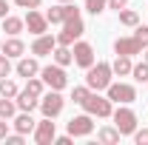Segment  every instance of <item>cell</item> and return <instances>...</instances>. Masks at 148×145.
<instances>
[{
  "instance_id": "cell-1",
  "label": "cell",
  "mask_w": 148,
  "mask_h": 145,
  "mask_svg": "<svg viewBox=\"0 0 148 145\" xmlns=\"http://www.w3.org/2000/svg\"><path fill=\"white\" fill-rule=\"evenodd\" d=\"M114 80V71H111V63L106 60H97L91 68H86V85L91 91H106Z\"/></svg>"
},
{
  "instance_id": "cell-2",
  "label": "cell",
  "mask_w": 148,
  "mask_h": 145,
  "mask_svg": "<svg viewBox=\"0 0 148 145\" xmlns=\"http://www.w3.org/2000/svg\"><path fill=\"white\" fill-rule=\"evenodd\" d=\"M80 108L86 111V114H91V117H97V120H111V114H114V103H111L103 91H91Z\"/></svg>"
},
{
  "instance_id": "cell-3",
  "label": "cell",
  "mask_w": 148,
  "mask_h": 145,
  "mask_svg": "<svg viewBox=\"0 0 148 145\" xmlns=\"http://www.w3.org/2000/svg\"><path fill=\"white\" fill-rule=\"evenodd\" d=\"M111 120H114V125H117V131H120L123 137H131V134L137 131V125H140L137 111L131 108V105H117L114 114H111Z\"/></svg>"
},
{
  "instance_id": "cell-4",
  "label": "cell",
  "mask_w": 148,
  "mask_h": 145,
  "mask_svg": "<svg viewBox=\"0 0 148 145\" xmlns=\"http://www.w3.org/2000/svg\"><path fill=\"white\" fill-rule=\"evenodd\" d=\"M40 80L46 83V88H54V91L69 88V74H66L63 66H57V63H51V66H40Z\"/></svg>"
},
{
  "instance_id": "cell-5",
  "label": "cell",
  "mask_w": 148,
  "mask_h": 145,
  "mask_svg": "<svg viewBox=\"0 0 148 145\" xmlns=\"http://www.w3.org/2000/svg\"><path fill=\"white\" fill-rule=\"evenodd\" d=\"M106 97H108L114 105H131L137 100V88L131 83H114L111 80V85L106 88Z\"/></svg>"
},
{
  "instance_id": "cell-6",
  "label": "cell",
  "mask_w": 148,
  "mask_h": 145,
  "mask_svg": "<svg viewBox=\"0 0 148 145\" xmlns=\"http://www.w3.org/2000/svg\"><path fill=\"white\" fill-rule=\"evenodd\" d=\"M63 108H66V97H63V91H54L49 88L43 97H40V111H43V117H60L63 114Z\"/></svg>"
},
{
  "instance_id": "cell-7",
  "label": "cell",
  "mask_w": 148,
  "mask_h": 145,
  "mask_svg": "<svg viewBox=\"0 0 148 145\" xmlns=\"http://www.w3.org/2000/svg\"><path fill=\"white\" fill-rule=\"evenodd\" d=\"M83 34H86V23L77 14V17H69L63 23V31L57 34V43H60V46H74V40H80Z\"/></svg>"
},
{
  "instance_id": "cell-8",
  "label": "cell",
  "mask_w": 148,
  "mask_h": 145,
  "mask_svg": "<svg viewBox=\"0 0 148 145\" xmlns=\"http://www.w3.org/2000/svg\"><path fill=\"white\" fill-rule=\"evenodd\" d=\"M71 54H74V66H80L83 71H86V68H91L94 63H97V51H94L91 43H86V40H74Z\"/></svg>"
},
{
  "instance_id": "cell-9",
  "label": "cell",
  "mask_w": 148,
  "mask_h": 145,
  "mask_svg": "<svg viewBox=\"0 0 148 145\" xmlns=\"http://www.w3.org/2000/svg\"><path fill=\"white\" fill-rule=\"evenodd\" d=\"M57 137V122H51V117H43V120H37L34 131H32V140L37 145H51Z\"/></svg>"
},
{
  "instance_id": "cell-10",
  "label": "cell",
  "mask_w": 148,
  "mask_h": 145,
  "mask_svg": "<svg viewBox=\"0 0 148 145\" xmlns=\"http://www.w3.org/2000/svg\"><path fill=\"white\" fill-rule=\"evenodd\" d=\"M66 128H69V134H71L74 140H77V137H91V134H94V117L83 111V114H77V117H71Z\"/></svg>"
},
{
  "instance_id": "cell-11",
  "label": "cell",
  "mask_w": 148,
  "mask_h": 145,
  "mask_svg": "<svg viewBox=\"0 0 148 145\" xmlns=\"http://www.w3.org/2000/svg\"><path fill=\"white\" fill-rule=\"evenodd\" d=\"M77 14H80V9H77L74 3H57V6H51V9L46 12V17H49L51 26H63L69 17H77Z\"/></svg>"
},
{
  "instance_id": "cell-12",
  "label": "cell",
  "mask_w": 148,
  "mask_h": 145,
  "mask_svg": "<svg viewBox=\"0 0 148 145\" xmlns=\"http://www.w3.org/2000/svg\"><path fill=\"white\" fill-rule=\"evenodd\" d=\"M26 29H29V34H46V31H49V26H51V23H49V17H46V12H40V9H29V12H26Z\"/></svg>"
},
{
  "instance_id": "cell-13",
  "label": "cell",
  "mask_w": 148,
  "mask_h": 145,
  "mask_svg": "<svg viewBox=\"0 0 148 145\" xmlns=\"http://www.w3.org/2000/svg\"><path fill=\"white\" fill-rule=\"evenodd\" d=\"M114 54L137 57V54H143V43H140L134 34H128V37H117V40H114Z\"/></svg>"
},
{
  "instance_id": "cell-14",
  "label": "cell",
  "mask_w": 148,
  "mask_h": 145,
  "mask_svg": "<svg viewBox=\"0 0 148 145\" xmlns=\"http://www.w3.org/2000/svg\"><path fill=\"white\" fill-rule=\"evenodd\" d=\"M14 74L17 77H23V80H29V77H37L40 74V57H17V63H14Z\"/></svg>"
},
{
  "instance_id": "cell-15",
  "label": "cell",
  "mask_w": 148,
  "mask_h": 145,
  "mask_svg": "<svg viewBox=\"0 0 148 145\" xmlns=\"http://www.w3.org/2000/svg\"><path fill=\"white\" fill-rule=\"evenodd\" d=\"M54 46H57V34H37L34 37V43H32V54L34 57H49L51 51H54Z\"/></svg>"
},
{
  "instance_id": "cell-16",
  "label": "cell",
  "mask_w": 148,
  "mask_h": 145,
  "mask_svg": "<svg viewBox=\"0 0 148 145\" xmlns=\"http://www.w3.org/2000/svg\"><path fill=\"white\" fill-rule=\"evenodd\" d=\"M12 125H14V131H20V134H32L34 131V125H37V120L32 117V111H17L14 117H12Z\"/></svg>"
},
{
  "instance_id": "cell-17",
  "label": "cell",
  "mask_w": 148,
  "mask_h": 145,
  "mask_svg": "<svg viewBox=\"0 0 148 145\" xmlns=\"http://www.w3.org/2000/svg\"><path fill=\"white\" fill-rule=\"evenodd\" d=\"M0 51H3L6 57H12V60H17V57H23V54H26V43L20 40V34H17V37H6Z\"/></svg>"
},
{
  "instance_id": "cell-18",
  "label": "cell",
  "mask_w": 148,
  "mask_h": 145,
  "mask_svg": "<svg viewBox=\"0 0 148 145\" xmlns=\"http://www.w3.org/2000/svg\"><path fill=\"white\" fill-rule=\"evenodd\" d=\"M14 103H17V111H37V108H40V97L29 94L26 88H20V91H17Z\"/></svg>"
},
{
  "instance_id": "cell-19",
  "label": "cell",
  "mask_w": 148,
  "mask_h": 145,
  "mask_svg": "<svg viewBox=\"0 0 148 145\" xmlns=\"http://www.w3.org/2000/svg\"><path fill=\"white\" fill-rule=\"evenodd\" d=\"M131 66H134V57L117 54L111 63V71H114V77H131Z\"/></svg>"
},
{
  "instance_id": "cell-20",
  "label": "cell",
  "mask_w": 148,
  "mask_h": 145,
  "mask_svg": "<svg viewBox=\"0 0 148 145\" xmlns=\"http://www.w3.org/2000/svg\"><path fill=\"white\" fill-rule=\"evenodd\" d=\"M51 63H57V66H63V68H69L74 63V54H71V46H60L57 43L54 51H51Z\"/></svg>"
},
{
  "instance_id": "cell-21",
  "label": "cell",
  "mask_w": 148,
  "mask_h": 145,
  "mask_svg": "<svg viewBox=\"0 0 148 145\" xmlns=\"http://www.w3.org/2000/svg\"><path fill=\"white\" fill-rule=\"evenodd\" d=\"M23 29H26V20L23 17H14V14H6L3 17V31H6V37L23 34Z\"/></svg>"
},
{
  "instance_id": "cell-22",
  "label": "cell",
  "mask_w": 148,
  "mask_h": 145,
  "mask_svg": "<svg viewBox=\"0 0 148 145\" xmlns=\"http://www.w3.org/2000/svg\"><path fill=\"white\" fill-rule=\"evenodd\" d=\"M120 131H117V125H103V128H97V142H103V145H117L120 142Z\"/></svg>"
},
{
  "instance_id": "cell-23",
  "label": "cell",
  "mask_w": 148,
  "mask_h": 145,
  "mask_svg": "<svg viewBox=\"0 0 148 145\" xmlns=\"http://www.w3.org/2000/svg\"><path fill=\"white\" fill-rule=\"evenodd\" d=\"M117 17H120V26H125V29H134V26H140V12H134V9H120L117 12Z\"/></svg>"
},
{
  "instance_id": "cell-24",
  "label": "cell",
  "mask_w": 148,
  "mask_h": 145,
  "mask_svg": "<svg viewBox=\"0 0 148 145\" xmlns=\"http://www.w3.org/2000/svg\"><path fill=\"white\" fill-rule=\"evenodd\" d=\"M14 114H17V103H14L12 97H0V117L12 122V117H14Z\"/></svg>"
},
{
  "instance_id": "cell-25",
  "label": "cell",
  "mask_w": 148,
  "mask_h": 145,
  "mask_svg": "<svg viewBox=\"0 0 148 145\" xmlns=\"http://www.w3.org/2000/svg\"><path fill=\"white\" fill-rule=\"evenodd\" d=\"M131 80H134V83H148V63L145 60L131 66Z\"/></svg>"
},
{
  "instance_id": "cell-26",
  "label": "cell",
  "mask_w": 148,
  "mask_h": 145,
  "mask_svg": "<svg viewBox=\"0 0 148 145\" xmlns=\"http://www.w3.org/2000/svg\"><path fill=\"white\" fill-rule=\"evenodd\" d=\"M26 91H29V94H34V97H43V94H46V83L40 80V74L26 80Z\"/></svg>"
},
{
  "instance_id": "cell-27",
  "label": "cell",
  "mask_w": 148,
  "mask_h": 145,
  "mask_svg": "<svg viewBox=\"0 0 148 145\" xmlns=\"http://www.w3.org/2000/svg\"><path fill=\"white\" fill-rule=\"evenodd\" d=\"M83 6H86V12H88V14L100 17V14L108 9V0H83Z\"/></svg>"
},
{
  "instance_id": "cell-28",
  "label": "cell",
  "mask_w": 148,
  "mask_h": 145,
  "mask_svg": "<svg viewBox=\"0 0 148 145\" xmlns=\"http://www.w3.org/2000/svg\"><path fill=\"white\" fill-rule=\"evenodd\" d=\"M17 83H14V80H12V77H3V80H0V97H12V100H14V97H17Z\"/></svg>"
},
{
  "instance_id": "cell-29",
  "label": "cell",
  "mask_w": 148,
  "mask_h": 145,
  "mask_svg": "<svg viewBox=\"0 0 148 145\" xmlns=\"http://www.w3.org/2000/svg\"><path fill=\"white\" fill-rule=\"evenodd\" d=\"M88 94H91V88H88V85H74V88H71V103H77V105H83Z\"/></svg>"
},
{
  "instance_id": "cell-30",
  "label": "cell",
  "mask_w": 148,
  "mask_h": 145,
  "mask_svg": "<svg viewBox=\"0 0 148 145\" xmlns=\"http://www.w3.org/2000/svg\"><path fill=\"white\" fill-rule=\"evenodd\" d=\"M12 71H14V66H12V57H6L3 51H0V80H3V77H9Z\"/></svg>"
},
{
  "instance_id": "cell-31",
  "label": "cell",
  "mask_w": 148,
  "mask_h": 145,
  "mask_svg": "<svg viewBox=\"0 0 148 145\" xmlns=\"http://www.w3.org/2000/svg\"><path fill=\"white\" fill-rule=\"evenodd\" d=\"M134 37H137V40L143 43V49H145V46H148V26H143V23L134 26Z\"/></svg>"
},
{
  "instance_id": "cell-32",
  "label": "cell",
  "mask_w": 148,
  "mask_h": 145,
  "mask_svg": "<svg viewBox=\"0 0 148 145\" xmlns=\"http://www.w3.org/2000/svg\"><path fill=\"white\" fill-rule=\"evenodd\" d=\"M6 145H23L26 142V134H20V131H14V134H6V140H3Z\"/></svg>"
},
{
  "instance_id": "cell-33",
  "label": "cell",
  "mask_w": 148,
  "mask_h": 145,
  "mask_svg": "<svg viewBox=\"0 0 148 145\" xmlns=\"http://www.w3.org/2000/svg\"><path fill=\"white\" fill-rule=\"evenodd\" d=\"M131 137H134V142H137V145H148V128H140V125H137V131H134Z\"/></svg>"
},
{
  "instance_id": "cell-34",
  "label": "cell",
  "mask_w": 148,
  "mask_h": 145,
  "mask_svg": "<svg viewBox=\"0 0 148 145\" xmlns=\"http://www.w3.org/2000/svg\"><path fill=\"white\" fill-rule=\"evenodd\" d=\"M12 3H14L17 9H26V12H29V9H40L43 0H12Z\"/></svg>"
},
{
  "instance_id": "cell-35",
  "label": "cell",
  "mask_w": 148,
  "mask_h": 145,
  "mask_svg": "<svg viewBox=\"0 0 148 145\" xmlns=\"http://www.w3.org/2000/svg\"><path fill=\"white\" fill-rule=\"evenodd\" d=\"M131 0H108V9L111 12H120V9H125Z\"/></svg>"
},
{
  "instance_id": "cell-36",
  "label": "cell",
  "mask_w": 148,
  "mask_h": 145,
  "mask_svg": "<svg viewBox=\"0 0 148 145\" xmlns=\"http://www.w3.org/2000/svg\"><path fill=\"white\" fill-rule=\"evenodd\" d=\"M71 142H74L71 134H66V137H54V145H71Z\"/></svg>"
},
{
  "instance_id": "cell-37",
  "label": "cell",
  "mask_w": 148,
  "mask_h": 145,
  "mask_svg": "<svg viewBox=\"0 0 148 145\" xmlns=\"http://www.w3.org/2000/svg\"><path fill=\"white\" fill-rule=\"evenodd\" d=\"M6 134H9V120L0 117V140H6Z\"/></svg>"
},
{
  "instance_id": "cell-38",
  "label": "cell",
  "mask_w": 148,
  "mask_h": 145,
  "mask_svg": "<svg viewBox=\"0 0 148 145\" xmlns=\"http://www.w3.org/2000/svg\"><path fill=\"white\" fill-rule=\"evenodd\" d=\"M6 14H9V3H6V0H0V20L6 17Z\"/></svg>"
},
{
  "instance_id": "cell-39",
  "label": "cell",
  "mask_w": 148,
  "mask_h": 145,
  "mask_svg": "<svg viewBox=\"0 0 148 145\" xmlns=\"http://www.w3.org/2000/svg\"><path fill=\"white\" fill-rule=\"evenodd\" d=\"M143 60H145V63H148V46H145V49H143Z\"/></svg>"
},
{
  "instance_id": "cell-40",
  "label": "cell",
  "mask_w": 148,
  "mask_h": 145,
  "mask_svg": "<svg viewBox=\"0 0 148 145\" xmlns=\"http://www.w3.org/2000/svg\"><path fill=\"white\" fill-rule=\"evenodd\" d=\"M57 3H74V0H57Z\"/></svg>"
},
{
  "instance_id": "cell-41",
  "label": "cell",
  "mask_w": 148,
  "mask_h": 145,
  "mask_svg": "<svg viewBox=\"0 0 148 145\" xmlns=\"http://www.w3.org/2000/svg\"><path fill=\"white\" fill-rule=\"evenodd\" d=\"M0 49H3V37H0Z\"/></svg>"
},
{
  "instance_id": "cell-42",
  "label": "cell",
  "mask_w": 148,
  "mask_h": 145,
  "mask_svg": "<svg viewBox=\"0 0 148 145\" xmlns=\"http://www.w3.org/2000/svg\"><path fill=\"white\" fill-rule=\"evenodd\" d=\"M145 85H148V83H145Z\"/></svg>"
}]
</instances>
